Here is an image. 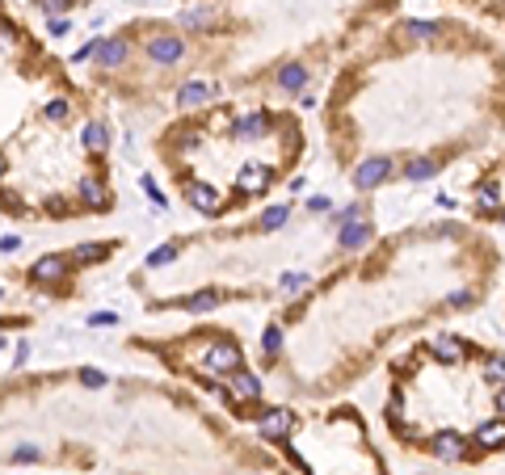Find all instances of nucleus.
<instances>
[{
  "mask_svg": "<svg viewBox=\"0 0 505 475\" xmlns=\"http://www.w3.org/2000/svg\"><path fill=\"white\" fill-rule=\"evenodd\" d=\"M17 244H21V240H17V236H5V240H0V252H13V248H17Z\"/></svg>",
  "mask_w": 505,
  "mask_h": 475,
  "instance_id": "nucleus-37",
  "label": "nucleus"
},
{
  "mask_svg": "<svg viewBox=\"0 0 505 475\" xmlns=\"http://www.w3.org/2000/svg\"><path fill=\"white\" fill-rule=\"evenodd\" d=\"M169 261H177V248H173V244H165V248H156V252H147V270L169 266Z\"/></svg>",
  "mask_w": 505,
  "mask_h": 475,
  "instance_id": "nucleus-23",
  "label": "nucleus"
},
{
  "mask_svg": "<svg viewBox=\"0 0 505 475\" xmlns=\"http://www.w3.org/2000/svg\"><path fill=\"white\" fill-rule=\"evenodd\" d=\"M303 282H308V274H282V290H299Z\"/></svg>",
  "mask_w": 505,
  "mask_h": 475,
  "instance_id": "nucleus-28",
  "label": "nucleus"
},
{
  "mask_svg": "<svg viewBox=\"0 0 505 475\" xmlns=\"http://www.w3.org/2000/svg\"><path fill=\"white\" fill-rule=\"evenodd\" d=\"M286 219H291V206H286V202H282V206H270L266 215H261V232H274V227H282Z\"/></svg>",
  "mask_w": 505,
  "mask_h": 475,
  "instance_id": "nucleus-20",
  "label": "nucleus"
},
{
  "mask_svg": "<svg viewBox=\"0 0 505 475\" xmlns=\"http://www.w3.org/2000/svg\"><path fill=\"white\" fill-rule=\"evenodd\" d=\"M261 345H266V353H278V345H282V328H278V324H270Z\"/></svg>",
  "mask_w": 505,
  "mask_h": 475,
  "instance_id": "nucleus-26",
  "label": "nucleus"
},
{
  "mask_svg": "<svg viewBox=\"0 0 505 475\" xmlns=\"http://www.w3.org/2000/svg\"><path fill=\"white\" fill-rule=\"evenodd\" d=\"M0 349H5V337H0Z\"/></svg>",
  "mask_w": 505,
  "mask_h": 475,
  "instance_id": "nucleus-40",
  "label": "nucleus"
},
{
  "mask_svg": "<svg viewBox=\"0 0 505 475\" xmlns=\"http://www.w3.org/2000/svg\"><path fill=\"white\" fill-rule=\"evenodd\" d=\"M404 173H409L413 181H425V177H434L438 169H434V160H413V165H409V169H404Z\"/></svg>",
  "mask_w": 505,
  "mask_h": 475,
  "instance_id": "nucleus-24",
  "label": "nucleus"
},
{
  "mask_svg": "<svg viewBox=\"0 0 505 475\" xmlns=\"http://www.w3.org/2000/svg\"><path fill=\"white\" fill-rule=\"evenodd\" d=\"M80 198H84L93 210H106V206H110V189L101 185L97 177H84V181H80Z\"/></svg>",
  "mask_w": 505,
  "mask_h": 475,
  "instance_id": "nucleus-13",
  "label": "nucleus"
},
{
  "mask_svg": "<svg viewBox=\"0 0 505 475\" xmlns=\"http://www.w3.org/2000/svg\"><path fill=\"white\" fill-rule=\"evenodd\" d=\"M215 84H207V80H190V84H181V93H177V101L185 105V110H202V105H211L215 101Z\"/></svg>",
  "mask_w": 505,
  "mask_h": 475,
  "instance_id": "nucleus-4",
  "label": "nucleus"
},
{
  "mask_svg": "<svg viewBox=\"0 0 505 475\" xmlns=\"http://www.w3.org/2000/svg\"><path fill=\"white\" fill-rule=\"evenodd\" d=\"M13 42V26L9 21H0V46H9Z\"/></svg>",
  "mask_w": 505,
  "mask_h": 475,
  "instance_id": "nucleus-36",
  "label": "nucleus"
},
{
  "mask_svg": "<svg viewBox=\"0 0 505 475\" xmlns=\"http://www.w3.org/2000/svg\"><path fill=\"white\" fill-rule=\"evenodd\" d=\"M68 274V257H59V252H50V257H38L34 261V282H59Z\"/></svg>",
  "mask_w": 505,
  "mask_h": 475,
  "instance_id": "nucleus-7",
  "label": "nucleus"
},
{
  "mask_svg": "<svg viewBox=\"0 0 505 475\" xmlns=\"http://www.w3.org/2000/svg\"><path fill=\"white\" fill-rule=\"evenodd\" d=\"M240 345H232V341H215L211 345V353H207V371H223V375H236L240 371Z\"/></svg>",
  "mask_w": 505,
  "mask_h": 475,
  "instance_id": "nucleus-2",
  "label": "nucleus"
},
{
  "mask_svg": "<svg viewBox=\"0 0 505 475\" xmlns=\"http://www.w3.org/2000/svg\"><path fill=\"white\" fill-rule=\"evenodd\" d=\"M80 143H84L93 156H101V151L110 147V135H106V127H101V122H84V131H80Z\"/></svg>",
  "mask_w": 505,
  "mask_h": 475,
  "instance_id": "nucleus-14",
  "label": "nucleus"
},
{
  "mask_svg": "<svg viewBox=\"0 0 505 475\" xmlns=\"http://www.w3.org/2000/svg\"><path fill=\"white\" fill-rule=\"evenodd\" d=\"M215 303H219V295H215V290H198V295H190V299H185V307H190V311H211Z\"/></svg>",
  "mask_w": 505,
  "mask_h": 475,
  "instance_id": "nucleus-21",
  "label": "nucleus"
},
{
  "mask_svg": "<svg viewBox=\"0 0 505 475\" xmlns=\"http://www.w3.org/2000/svg\"><path fill=\"white\" fill-rule=\"evenodd\" d=\"M497 408H501V412H505V391H501V395H497Z\"/></svg>",
  "mask_w": 505,
  "mask_h": 475,
  "instance_id": "nucleus-39",
  "label": "nucleus"
},
{
  "mask_svg": "<svg viewBox=\"0 0 505 475\" xmlns=\"http://www.w3.org/2000/svg\"><path fill=\"white\" fill-rule=\"evenodd\" d=\"M278 84L282 89H303V84H308V72H303V68H282L278 72Z\"/></svg>",
  "mask_w": 505,
  "mask_h": 475,
  "instance_id": "nucleus-22",
  "label": "nucleus"
},
{
  "mask_svg": "<svg viewBox=\"0 0 505 475\" xmlns=\"http://www.w3.org/2000/svg\"><path fill=\"white\" fill-rule=\"evenodd\" d=\"M80 379H84V387H106V375H101V371H84Z\"/></svg>",
  "mask_w": 505,
  "mask_h": 475,
  "instance_id": "nucleus-33",
  "label": "nucleus"
},
{
  "mask_svg": "<svg viewBox=\"0 0 505 475\" xmlns=\"http://www.w3.org/2000/svg\"><path fill=\"white\" fill-rule=\"evenodd\" d=\"M450 303H454V307H472V290H454Z\"/></svg>",
  "mask_w": 505,
  "mask_h": 475,
  "instance_id": "nucleus-34",
  "label": "nucleus"
},
{
  "mask_svg": "<svg viewBox=\"0 0 505 475\" xmlns=\"http://www.w3.org/2000/svg\"><path fill=\"white\" fill-rule=\"evenodd\" d=\"M97 59H101V68H118V64L127 59V42H122V38L101 42V46H97Z\"/></svg>",
  "mask_w": 505,
  "mask_h": 475,
  "instance_id": "nucleus-15",
  "label": "nucleus"
},
{
  "mask_svg": "<svg viewBox=\"0 0 505 475\" xmlns=\"http://www.w3.org/2000/svg\"><path fill=\"white\" fill-rule=\"evenodd\" d=\"M236 189L240 194H266L270 189V169L266 165H244L240 177H236Z\"/></svg>",
  "mask_w": 505,
  "mask_h": 475,
  "instance_id": "nucleus-6",
  "label": "nucleus"
},
{
  "mask_svg": "<svg viewBox=\"0 0 505 475\" xmlns=\"http://www.w3.org/2000/svg\"><path fill=\"white\" fill-rule=\"evenodd\" d=\"M17 458H21V463H34V458H38V450H34V446H17Z\"/></svg>",
  "mask_w": 505,
  "mask_h": 475,
  "instance_id": "nucleus-35",
  "label": "nucleus"
},
{
  "mask_svg": "<svg viewBox=\"0 0 505 475\" xmlns=\"http://www.w3.org/2000/svg\"><path fill=\"white\" fill-rule=\"evenodd\" d=\"M38 5H42V13H64L72 0H38Z\"/></svg>",
  "mask_w": 505,
  "mask_h": 475,
  "instance_id": "nucleus-30",
  "label": "nucleus"
},
{
  "mask_svg": "<svg viewBox=\"0 0 505 475\" xmlns=\"http://www.w3.org/2000/svg\"><path fill=\"white\" fill-rule=\"evenodd\" d=\"M480 206H497V185H480Z\"/></svg>",
  "mask_w": 505,
  "mask_h": 475,
  "instance_id": "nucleus-29",
  "label": "nucleus"
},
{
  "mask_svg": "<svg viewBox=\"0 0 505 475\" xmlns=\"http://www.w3.org/2000/svg\"><path fill=\"white\" fill-rule=\"evenodd\" d=\"M367 240H371V227H367V223H354V219H349V223L341 227V248H362Z\"/></svg>",
  "mask_w": 505,
  "mask_h": 475,
  "instance_id": "nucleus-19",
  "label": "nucleus"
},
{
  "mask_svg": "<svg viewBox=\"0 0 505 475\" xmlns=\"http://www.w3.org/2000/svg\"><path fill=\"white\" fill-rule=\"evenodd\" d=\"M261 395V379L248 375V371H236L232 383H228V400H257Z\"/></svg>",
  "mask_w": 505,
  "mask_h": 475,
  "instance_id": "nucleus-10",
  "label": "nucleus"
},
{
  "mask_svg": "<svg viewBox=\"0 0 505 475\" xmlns=\"http://www.w3.org/2000/svg\"><path fill=\"white\" fill-rule=\"evenodd\" d=\"M89 324H93V328H106V324H114V311H97V315H89Z\"/></svg>",
  "mask_w": 505,
  "mask_h": 475,
  "instance_id": "nucleus-31",
  "label": "nucleus"
},
{
  "mask_svg": "<svg viewBox=\"0 0 505 475\" xmlns=\"http://www.w3.org/2000/svg\"><path fill=\"white\" fill-rule=\"evenodd\" d=\"M266 131H270V114H266V110L244 114V118H236V122H232V135H236V139H261Z\"/></svg>",
  "mask_w": 505,
  "mask_h": 475,
  "instance_id": "nucleus-8",
  "label": "nucleus"
},
{
  "mask_svg": "<svg viewBox=\"0 0 505 475\" xmlns=\"http://www.w3.org/2000/svg\"><path fill=\"white\" fill-rule=\"evenodd\" d=\"M139 185H143V194H147L152 202H156V206H165V194H160V185H156V181H152V177H143Z\"/></svg>",
  "mask_w": 505,
  "mask_h": 475,
  "instance_id": "nucleus-27",
  "label": "nucleus"
},
{
  "mask_svg": "<svg viewBox=\"0 0 505 475\" xmlns=\"http://www.w3.org/2000/svg\"><path fill=\"white\" fill-rule=\"evenodd\" d=\"M147 59L152 64H177V59H185V42L177 34H160V38L147 42Z\"/></svg>",
  "mask_w": 505,
  "mask_h": 475,
  "instance_id": "nucleus-1",
  "label": "nucleus"
},
{
  "mask_svg": "<svg viewBox=\"0 0 505 475\" xmlns=\"http://www.w3.org/2000/svg\"><path fill=\"white\" fill-rule=\"evenodd\" d=\"M211 26H215V9H190V13H181V30H185V34L211 30Z\"/></svg>",
  "mask_w": 505,
  "mask_h": 475,
  "instance_id": "nucleus-16",
  "label": "nucleus"
},
{
  "mask_svg": "<svg viewBox=\"0 0 505 475\" xmlns=\"http://www.w3.org/2000/svg\"><path fill=\"white\" fill-rule=\"evenodd\" d=\"M257 434L270 438V442L286 438V434H291V412H286V408H270V412H261V416H257Z\"/></svg>",
  "mask_w": 505,
  "mask_h": 475,
  "instance_id": "nucleus-3",
  "label": "nucleus"
},
{
  "mask_svg": "<svg viewBox=\"0 0 505 475\" xmlns=\"http://www.w3.org/2000/svg\"><path fill=\"white\" fill-rule=\"evenodd\" d=\"M185 202H194L202 215H219V189H211V185H202V181H190L185 185Z\"/></svg>",
  "mask_w": 505,
  "mask_h": 475,
  "instance_id": "nucleus-5",
  "label": "nucleus"
},
{
  "mask_svg": "<svg viewBox=\"0 0 505 475\" xmlns=\"http://www.w3.org/2000/svg\"><path fill=\"white\" fill-rule=\"evenodd\" d=\"M430 353H434L438 362H446V366H454V362H463V353H468V345H463L459 337H434V341H430Z\"/></svg>",
  "mask_w": 505,
  "mask_h": 475,
  "instance_id": "nucleus-9",
  "label": "nucleus"
},
{
  "mask_svg": "<svg viewBox=\"0 0 505 475\" xmlns=\"http://www.w3.org/2000/svg\"><path fill=\"white\" fill-rule=\"evenodd\" d=\"M463 450H468V442H463L459 434H450V429H446V434H434V454H438V458H446V463H450V458H463Z\"/></svg>",
  "mask_w": 505,
  "mask_h": 475,
  "instance_id": "nucleus-12",
  "label": "nucleus"
},
{
  "mask_svg": "<svg viewBox=\"0 0 505 475\" xmlns=\"http://www.w3.org/2000/svg\"><path fill=\"white\" fill-rule=\"evenodd\" d=\"M50 122H64L68 118V101H46V110H42Z\"/></svg>",
  "mask_w": 505,
  "mask_h": 475,
  "instance_id": "nucleus-25",
  "label": "nucleus"
},
{
  "mask_svg": "<svg viewBox=\"0 0 505 475\" xmlns=\"http://www.w3.org/2000/svg\"><path fill=\"white\" fill-rule=\"evenodd\" d=\"M387 173H392V165H387V160H367L358 173H354V185H358V189H375Z\"/></svg>",
  "mask_w": 505,
  "mask_h": 475,
  "instance_id": "nucleus-11",
  "label": "nucleus"
},
{
  "mask_svg": "<svg viewBox=\"0 0 505 475\" xmlns=\"http://www.w3.org/2000/svg\"><path fill=\"white\" fill-rule=\"evenodd\" d=\"M488 375L505 383V357H488Z\"/></svg>",
  "mask_w": 505,
  "mask_h": 475,
  "instance_id": "nucleus-32",
  "label": "nucleus"
},
{
  "mask_svg": "<svg viewBox=\"0 0 505 475\" xmlns=\"http://www.w3.org/2000/svg\"><path fill=\"white\" fill-rule=\"evenodd\" d=\"M5 169H9V160H5V151H0V177H5Z\"/></svg>",
  "mask_w": 505,
  "mask_h": 475,
  "instance_id": "nucleus-38",
  "label": "nucleus"
},
{
  "mask_svg": "<svg viewBox=\"0 0 505 475\" xmlns=\"http://www.w3.org/2000/svg\"><path fill=\"white\" fill-rule=\"evenodd\" d=\"M114 252V244H80L72 252V261H80V266H97V261H106Z\"/></svg>",
  "mask_w": 505,
  "mask_h": 475,
  "instance_id": "nucleus-18",
  "label": "nucleus"
},
{
  "mask_svg": "<svg viewBox=\"0 0 505 475\" xmlns=\"http://www.w3.org/2000/svg\"><path fill=\"white\" fill-rule=\"evenodd\" d=\"M476 446H484V450H497V446H505V420H493V425H480V429H476Z\"/></svg>",
  "mask_w": 505,
  "mask_h": 475,
  "instance_id": "nucleus-17",
  "label": "nucleus"
}]
</instances>
